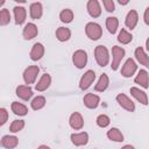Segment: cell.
I'll list each match as a JSON object with an SVG mask.
<instances>
[{
	"label": "cell",
	"instance_id": "6da1fadb",
	"mask_svg": "<svg viewBox=\"0 0 149 149\" xmlns=\"http://www.w3.org/2000/svg\"><path fill=\"white\" fill-rule=\"evenodd\" d=\"M94 58L99 66L105 68L109 63V51L105 45H97L94 49Z\"/></svg>",
	"mask_w": 149,
	"mask_h": 149
},
{
	"label": "cell",
	"instance_id": "7a4b0ae2",
	"mask_svg": "<svg viewBox=\"0 0 149 149\" xmlns=\"http://www.w3.org/2000/svg\"><path fill=\"white\" fill-rule=\"evenodd\" d=\"M85 34L92 41H98L102 36V28L97 22H87L85 26Z\"/></svg>",
	"mask_w": 149,
	"mask_h": 149
},
{
	"label": "cell",
	"instance_id": "3957f363",
	"mask_svg": "<svg viewBox=\"0 0 149 149\" xmlns=\"http://www.w3.org/2000/svg\"><path fill=\"white\" fill-rule=\"evenodd\" d=\"M125 55H126V51L123 48H121L119 45H114L112 48V65H111V68L113 71H116L119 69Z\"/></svg>",
	"mask_w": 149,
	"mask_h": 149
},
{
	"label": "cell",
	"instance_id": "277c9868",
	"mask_svg": "<svg viewBox=\"0 0 149 149\" xmlns=\"http://www.w3.org/2000/svg\"><path fill=\"white\" fill-rule=\"evenodd\" d=\"M72 63L77 69H84L87 64V54L83 49H78L72 55Z\"/></svg>",
	"mask_w": 149,
	"mask_h": 149
},
{
	"label": "cell",
	"instance_id": "5b68a950",
	"mask_svg": "<svg viewBox=\"0 0 149 149\" xmlns=\"http://www.w3.org/2000/svg\"><path fill=\"white\" fill-rule=\"evenodd\" d=\"M40 72V68L37 65H29L28 68L24 69L23 71V80L27 85H30V84H34L36 78H37V74Z\"/></svg>",
	"mask_w": 149,
	"mask_h": 149
},
{
	"label": "cell",
	"instance_id": "8992f818",
	"mask_svg": "<svg viewBox=\"0 0 149 149\" xmlns=\"http://www.w3.org/2000/svg\"><path fill=\"white\" fill-rule=\"evenodd\" d=\"M116 102L119 104V106L121 108H123L127 112H134L135 111V104L133 102V100L128 95H126L123 93H119L116 95Z\"/></svg>",
	"mask_w": 149,
	"mask_h": 149
},
{
	"label": "cell",
	"instance_id": "52a82bcc",
	"mask_svg": "<svg viewBox=\"0 0 149 149\" xmlns=\"http://www.w3.org/2000/svg\"><path fill=\"white\" fill-rule=\"evenodd\" d=\"M137 71V64L133 58H128L121 68V76L125 78H130Z\"/></svg>",
	"mask_w": 149,
	"mask_h": 149
},
{
	"label": "cell",
	"instance_id": "ba28073f",
	"mask_svg": "<svg viewBox=\"0 0 149 149\" xmlns=\"http://www.w3.org/2000/svg\"><path fill=\"white\" fill-rule=\"evenodd\" d=\"M95 79V72L93 70H87L79 80V88L81 91H86L94 81Z\"/></svg>",
	"mask_w": 149,
	"mask_h": 149
},
{
	"label": "cell",
	"instance_id": "9c48e42d",
	"mask_svg": "<svg viewBox=\"0 0 149 149\" xmlns=\"http://www.w3.org/2000/svg\"><path fill=\"white\" fill-rule=\"evenodd\" d=\"M69 125L74 130H80L84 127V118L79 112H73L69 118Z\"/></svg>",
	"mask_w": 149,
	"mask_h": 149
},
{
	"label": "cell",
	"instance_id": "30bf717a",
	"mask_svg": "<svg viewBox=\"0 0 149 149\" xmlns=\"http://www.w3.org/2000/svg\"><path fill=\"white\" fill-rule=\"evenodd\" d=\"M70 140L73 146L76 147H81L86 146L88 142V134L86 132H80V133H73L70 136Z\"/></svg>",
	"mask_w": 149,
	"mask_h": 149
},
{
	"label": "cell",
	"instance_id": "8fae6325",
	"mask_svg": "<svg viewBox=\"0 0 149 149\" xmlns=\"http://www.w3.org/2000/svg\"><path fill=\"white\" fill-rule=\"evenodd\" d=\"M86 9L90 16L93 19H97L101 15V7L98 0H88L86 3Z\"/></svg>",
	"mask_w": 149,
	"mask_h": 149
},
{
	"label": "cell",
	"instance_id": "7c38bea8",
	"mask_svg": "<svg viewBox=\"0 0 149 149\" xmlns=\"http://www.w3.org/2000/svg\"><path fill=\"white\" fill-rule=\"evenodd\" d=\"M37 34H38L37 26H36L35 23H33V22H28V23L24 26L23 30H22V36H23V38L27 40V41L33 40L34 37H36Z\"/></svg>",
	"mask_w": 149,
	"mask_h": 149
},
{
	"label": "cell",
	"instance_id": "4fadbf2b",
	"mask_svg": "<svg viewBox=\"0 0 149 149\" xmlns=\"http://www.w3.org/2000/svg\"><path fill=\"white\" fill-rule=\"evenodd\" d=\"M129 92H130V94H132L140 104H142V105H144V106H147V105L149 104L148 95H147V93H146L143 90H141V88H139V87H136V86H133V87H130Z\"/></svg>",
	"mask_w": 149,
	"mask_h": 149
},
{
	"label": "cell",
	"instance_id": "5bb4252c",
	"mask_svg": "<svg viewBox=\"0 0 149 149\" xmlns=\"http://www.w3.org/2000/svg\"><path fill=\"white\" fill-rule=\"evenodd\" d=\"M83 102L84 105L90 108V109H94L99 106L100 104V97L94 94V93H87L84 95V99H83Z\"/></svg>",
	"mask_w": 149,
	"mask_h": 149
},
{
	"label": "cell",
	"instance_id": "9a60e30c",
	"mask_svg": "<svg viewBox=\"0 0 149 149\" xmlns=\"http://www.w3.org/2000/svg\"><path fill=\"white\" fill-rule=\"evenodd\" d=\"M134 81H135V84L140 85L143 88H149V73H148V71L144 69H141L137 72Z\"/></svg>",
	"mask_w": 149,
	"mask_h": 149
},
{
	"label": "cell",
	"instance_id": "2e32d148",
	"mask_svg": "<svg viewBox=\"0 0 149 149\" xmlns=\"http://www.w3.org/2000/svg\"><path fill=\"white\" fill-rule=\"evenodd\" d=\"M15 93L20 99H22L24 101H28L34 94L33 90H31V87L29 85H19L16 87V90H15Z\"/></svg>",
	"mask_w": 149,
	"mask_h": 149
},
{
	"label": "cell",
	"instance_id": "e0dca14e",
	"mask_svg": "<svg viewBox=\"0 0 149 149\" xmlns=\"http://www.w3.org/2000/svg\"><path fill=\"white\" fill-rule=\"evenodd\" d=\"M44 51H45V49H44V45H43L42 43H38V42L35 43V44L33 45L31 50H30V54H29L30 59L34 61V62L40 61V59L44 56Z\"/></svg>",
	"mask_w": 149,
	"mask_h": 149
},
{
	"label": "cell",
	"instance_id": "ac0fdd59",
	"mask_svg": "<svg viewBox=\"0 0 149 149\" xmlns=\"http://www.w3.org/2000/svg\"><path fill=\"white\" fill-rule=\"evenodd\" d=\"M134 56H135L136 61H137L141 65H143V66H146V68L149 69V56H148V54L144 51V49H143L142 47H137V48L135 49Z\"/></svg>",
	"mask_w": 149,
	"mask_h": 149
},
{
	"label": "cell",
	"instance_id": "d6986e66",
	"mask_svg": "<svg viewBox=\"0 0 149 149\" xmlns=\"http://www.w3.org/2000/svg\"><path fill=\"white\" fill-rule=\"evenodd\" d=\"M137 22H139V14H137V12H136L135 9L129 10V12L127 13V15H126V19H125V24H126V27H127L128 29L133 30V29L136 27Z\"/></svg>",
	"mask_w": 149,
	"mask_h": 149
},
{
	"label": "cell",
	"instance_id": "ffe728a7",
	"mask_svg": "<svg viewBox=\"0 0 149 149\" xmlns=\"http://www.w3.org/2000/svg\"><path fill=\"white\" fill-rule=\"evenodd\" d=\"M13 13H14V19H15V24L21 26L24 23L26 17H27V10L24 7L21 6H15L13 8Z\"/></svg>",
	"mask_w": 149,
	"mask_h": 149
},
{
	"label": "cell",
	"instance_id": "44dd1931",
	"mask_svg": "<svg viewBox=\"0 0 149 149\" xmlns=\"http://www.w3.org/2000/svg\"><path fill=\"white\" fill-rule=\"evenodd\" d=\"M50 84H51V76L49 73H43L41 78L38 79L37 84L35 85V90L38 92H43L49 88Z\"/></svg>",
	"mask_w": 149,
	"mask_h": 149
},
{
	"label": "cell",
	"instance_id": "7402d4cb",
	"mask_svg": "<svg viewBox=\"0 0 149 149\" xmlns=\"http://www.w3.org/2000/svg\"><path fill=\"white\" fill-rule=\"evenodd\" d=\"M29 14L33 20H38L43 15V6L41 2H33L29 7Z\"/></svg>",
	"mask_w": 149,
	"mask_h": 149
},
{
	"label": "cell",
	"instance_id": "603a6c76",
	"mask_svg": "<svg viewBox=\"0 0 149 149\" xmlns=\"http://www.w3.org/2000/svg\"><path fill=\"white\" fill-rule=\"evenodd\" d=\"M19 144V140L14 135H5L1 139V146L6 149H14Z\"/></svg>",
	"mask_w": 149,
	"mask_h": 149
},
{
	"label": "cell",
	"instance_id": "cb8c5ba5",
	"mask_svg": "<svg viewBox=\"0 0 149 149\" xmlns=\"http://www.w3.org/2000/svg\"><path fill=\"white\" fill-rule=\"evenodd\" d=\"M106 135H107L108 140H111V141H113V142H122V141L125 140L123 134H122L121 130H120L119 128H116V127H112L111 129H108L107 133H106Z\"/></svg>",
	"mask_w": 149,
	"mask_h": 149
},
{
	"label": "cell",
	"instance_id": "d4e9b609",
	"mask_svg": "<svg viewBox=\"0 0 149 149\" xmlns=\"http://www.w3.org/2000/svg\"><path fill=\"white\" fill-rule=\"evenodd\" d=\"M10 109L15 115H19V116H24L28 114V107L19 101H13L10 105Z\"/></svg>",
	"mask_w": 149,
	"mask_h": 149
},
{
	"label": "cell",
	"instance_id": "484cf974",
	"mask_svg": "<svg viewBox=\"0 0 149 149\" xmlns=\"http://www.w3.org/2000/svg\"><path fill=\"white\" fill-rule=\"evenodd\" d=\"M108 86H109V78H108V76H107L106 73H102V74L100 76L98 83L95 84L94 90H95L97 92H104V91L107 90Z\"/></svg>",
	"mask_w": 149,
	"mask_h": 149
},
{
	"label": "cell",
	"instance_id": "4316f807",
	"mask_svg": "<svg viewBox=\"0 0 149 149\" xmlns=\"http://www.w3.org/2000/svg\"><path fill=\"white\" fill-rule=\"evenodd\" d=\"M71 37V30L66 27H59L56 30V38L59 42H66Z\"/></svg>",
	"mask_w": 149,
	"mask_h": 149
},
{
	"label": "cell",
	"instance_id": "83f0119b",
	"mask_svg": "<svg viewBox=\"0 0 149 149\" xmlns=\"http://www.w3.org/2000/svg\"><path fill=\"white\" fill-rule=\"evenodd\" d=\"M106 28H107V30L112 35L115 34L116 30H118V28H119V20H118V17H115V16H108L106 19Z\"/></svg>",
	"mask_w": 149,
	"mask_h": 149
},
{
	"label": "cell",
	"instance_id": "f1b7e54d",
	"mask_svg": "<svg viewBox=\"0 0 149 149\" xmlns=\"http://www.w3.org/2000/svg\"><path fill=\"white\" fill-rule=\"evenodd\" d=\"M73 17H74V14L70 8H65L59 13V20L63 23H71L73 21Z\"/></svg>",
	"mask_w": 149,
	"mask_h": 149
},
{
	"label": "cell",
	"instance_id": "f546056e",
	"mask_svg": "<svg viewBox=\"0 0 149 149\" xmlns=\"http://www.w3.org/2000/svg\"><path fill=\"white\" fill-rule=\"evenodd\" d=\"M116 40H118V42H120L121 44H128V43L132 42L133 35H132L129 31H127L125 28H122V29L120 30V33H119Z\"/></svg>",
	"mask_w": 149,
	"mask_h": 149
},
{
	"label": "cell",
	"instance_id": "4dcf8cb0",
	"mask_svg": "<svg viewBox=\"0 0 149 149\" xmlns=\"http://www.w3.org/2000/svg\"><path fill=\"white\" fill-rule=\"evenodd\" d=\"M45 102H47V100H45V98L43 95H37L31 100L30 106H31V108L34 111H38V109H42L45 106Z\"/></svg>",
	"mask_w": 149,
	"mask_h": 149
},
{
	"label": "cell",
	"instance_id": "1f68e13d",
	"mask_svg": "<svg viewBox=\"0 0 149 149\" xmlns=\"http://www.w3.org/2000/svg\"><path fill=\"white\" fill-rule=\"evenodd\" d=\"M95 123H97V126L100 127V128H106L107 126H109L111 119H109V116L106 115V114H100V115H98V118H97V120H95Z\"/></svg>",
	"mask_w": 149,
	"mask_h": 149
},
{
	"label": "cell",
	"instance_id": "d6a6232c",
	"mask_svg": "<svg viewBox=\"0 0 149 149\" xmlns=\"http://www.w3.org/2000/svg\"><path fill=\"white\" fill-rule=\"evenodd\" d=\"M10 22V13L8 9L2 8L0 10V26H7Z\"/></svg>",
	"mask_w": 149,
	"mask_h": 149
},
{
	"label": "cell",
	"instance_id": "836d02e7",
	"mask_svg": "<svg viewBox=\"0 0 149 149\" xmlns=\"http://www.w3.org/2000/svg\"><path fill=\"white\" fill-rule=\"evenodd\" d=\"M24 120H14L9 126V132L12 133H19L24 128Z\"/></svg>",
	"mask_w": 149,
	"mask_h": 149
},
{
	"label": "cell",
	"instance_id": "e575fe53",
	"mask_svg": "<svg viewBox=\"0 0 149 149\" xmlns=\"http://www.w3.org/2000/svg\"><path fill=\"white\" fill-rule=\"evenodd\" d=\"M102 5L105 7V9L109 13L114 12L115 10V5H114V1L113 0H102Z\"/></svg>",
	"mask_w": 149,
	"mask_h": 149
},
{
	"label": "cell",
	"instance_id": "d590c367",
	"mask_svg": "<svg viewBox=\"0 0 149 149\" xmlns=\"http://www.w3.org/2000/svg\"><path fill=\"white\" fill-rule=\"evenodd\" d=\"M8 120V112L6 108H0V126H3Z\"/></svg>",
	"mask_w": 149,
	"mask_h": 149
},
{
	"label": "cell",
	"instance_id": "8d00e7d4",
	"mask_svg": "<svg viewBox=\"0 0 149 149\" xmlns=\"http://www.w3.org/2000/svg\"><path fill=\"white\" fill-rule=\"evenodd\" d=\"M143 20H144V23L147 26H149V6L146 8L144 10V14H143Z\"/></svg>",
	"mask_w": 149,
	"mask_h": 149
},
{
	"label": "cell",
	"instance_id": "74e56055",
	"mask_svg": "<svg viewBox=\"0 0 149 149\" xmlns=\"http://www.w3.org/2000/svg\"><path fill=\"white\" fill-rule=\"evenodd\" d=\"M129 1H130V0H118V2H119L121 6H126V5H128Z\"/></svg>",
	"mask_w": 149,
	"mask_h": 149
},
{
	"label": "cell",
	"instance_id": "f35d334b",
	"mask_svg": "<svg viewBox=\"0 0 149 149\" xmlns=\"http://www.w3.org/2000/svg\"><path fill=\"white\" fill-rule=\"evenodd\" d=\"M146 48H147V50L149 51V37H148L147 41H146Z\"/></svg>",
	"mask_w": 149,
	"mask_h": 149
},
{
	"label": "cell",
	"instance_id": "ab89813d",
	"mask_svg": "<svg viewBox=\"0 0 149 149\" xmlns=\"http://www.w3.org/2000/svg\"><path fill=\"white\" fill-rule=\"evenodd\" d=\"M15 2H19V3H26V0H14Z\"/></svg>",
	"mask_w": 149,
	"mask_h": 149
},
{
	"label": "cell",
	"instance_id": "60d3db41",
	"mask_svg": "<svg viewBox=\"0 0 149 149\" xmlns=\"http://www.w3.org/2000/svg\"><path fill=\"white\" fill-rule=\"evenodd\" d=\"M123 148L126 149V148H130V149H134V147L133 146H130V144H128V146H123Z\"/></svg>",
	"mask_w": 149,
	"mask_h": 149
},
{
	"label": "cell",
	"instance_id": "b9f144b4",
	"mask_svg": "<svg viewBox=\"0 0 149 149\" xmlns=\"http://www.w3.org/2000/svg\"><path fill=\"white\" fill-rule=\"evenodd\" d=\"M5 2H6V0H0V7H2Z\"/></svg>",
	"mask_w": 149,
	"mask_h": 149
},
{
	"label": "cell",
	"instance_id": "7bdbcfd3",
	"mask_svg": "<svg viewBox=\"0 0 149 149\" xmlns=\"http://www.w3.org/2000/svg\"><path fill=\"white\" fill-rule=\"evenodd\" d=\"M38 148H47V149H49V146H40Z\"/></svg>",
	"mask_w": 149,
	"mask_h": 149
}]
</instances>
